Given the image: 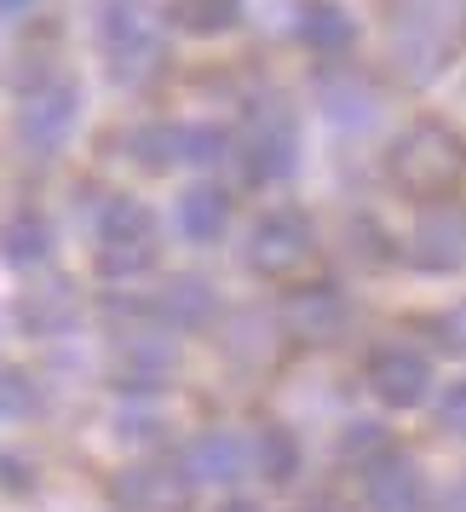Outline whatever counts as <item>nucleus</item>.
Wrapping results in <instances>:
<instances>
[{"label": "nucleus", "instance_id": "1", "mask_svg": "<svg viewBox=\"0 0 466 512\" xmlns=\"http://www.w3.org/2000/svg\"><path fill=\"white\" fill-rule=\"evenodd\" d=\"M150 259H156V219L139 202H110L98 213V265L116 277H133Z\"/></svg>", "mask_w": 466, "mask_h": 512}, {"label": "nucleus", "instance_id": "2", "mask_svg": "<svg viewBox=\"0 0 466 512\" xmlns=\"http://www.w3.org/2000/svg\"><path fill=\"white\" fill-rule=\"evenodd\" d=\"M116 507L121 512H190L196 478L185 461H139L116 478Z\"/></svg>", "mask_w": 466, "mask_h": 512}, {"label": "nucleus", "instance_id": "3", "mask_svg": "<svg viewBox=\"0 0 466 512\" xmlns=\"http://www.w3.org/2000/svg\"><path fill=\"white\" fill-rule=\"evenodd\" d=\"M461 167H466L461 144L449 139V133H438V127H415L409 139L397 144V156H392V173L415 190V196L449 190L455 179H461Z\"/></svg>", "mask_w": 466, "mask_h": 512}, {"label": "nucleus", "instance_id": "4", "mask_svg": "<svg viewBox=\"0 0 466 512\" xmlns=\"http://www.w3.org/2000/svg\"><path fill=\"white\" fill-rule=\"evenodd\" d=\"M311 254H317V242H311V225L300 213H265L254 225V242H248V259L265 277H294L311 265Z\"/></svg>", "mask_w": 466, "mask_h": 512}, {"label": "nucleus", "instance_id": "5", "mask_svg": "<svg viewBox=\"0 0 466 512\" xmlns=\"http://www.w3.org/2000/svg\"><path fill=\"white\" fill-rule=\"evenodd\" d=\"M369 392L380 403H392V409H415L420 397L432 392V369L409 346H380L369 357Z\"/></svg>", "mask_w": 466, "mask_h": 512}, {"label": "nucleus", "instance_id": "6", "mask_svg": "<svg viewBox=\"0 0 466 512\" xmlns=\"http://www.w3.org/2000/svg\"><path fill=\"white\" fill-rule=\"evenodd\" d=\"M363 495L374 512H420L426 507V484L409 455H374L363 466Z\"/></svg>", "mask_w": 466, "mask_h": 512}, {"label": "nucleus", "instance_id": "7", "mask_svg": "<svg viewBox=\"0 0 466 512\" xmlns=\"http://www.w3.org/2000/svg\"><path fill=\"white\" fill-rule=\"evenodd\" d=\"M104 47H110V64L121 75H139L150 58H156V24L144 18L133 0H116L104 12Z\"/></svg>", "mask_w": 466, "mask_h": 512}, {"label": "nucleus", "instance_id": "8", "mask_svg": "<svg viewBox=\"0 0 466 512\" xmlns=\"http://www.w3.org/2000/svg\"><path fill=\"white\" fill-rule=\"evenodd\" d=\"M75 121V93L70 87H41V93L24 98V110H18V127H24V139L35 150H52V144L70 133Z\"/></svg>", "mask_w": 466, "mask_h": 512}, {"label": "nucleus", "instance_id": "9", "mask_svg": "<svg viewBox=\"0 0 466 512\" xmlns=\"http://www.w3.org/2000/svg\"><path fill=\"white\" fill-rule=\"evenodd\" d=\"M167 369H173L167 346H156V340H121V351H116V386L150 392V386H162V380H167Z\"/></svg>", "mask_w": 466, "mask_h": 512}, {"label": "nucleus", "instance_id": "10", "mask_svg": "<svg viewBox=\"0 0 466 512\" xmlns=\"http://www.w3.org/2000/svg\"><path fill=\"white\" fill-rule=\"evenodd\" d=\"M190 466H196L202 478H236V472L248 466V443L236 438V432H202L196 449H190Z\"/></svg>", "mask_w": 466, "mask_h": 512}, {"label": "nucleus", "instance_id": "11", "mask_svg": "<svg viewBox=\"0 0 466 512\" xmlns=\"http://www.w3.org/2000/svg\"><path fill=\"white\" fill-rule=\"evenodd\" d=\"M248 466H259L271 484H288L294 466H300V449H294V438H288L282 426H265V432L248 443Z\"/></svg>", "mask_w": 466, "mask_h": 512}, {"label": "nucleus", "instance_id": "12", "mask_svg": "<svg viewBox=\"0 0 466 512\" xmlns=\"http://www.w3.org/2000/svg\"><path fill=\"white\" fill-rule=\"evenodd\" d=\"M225 213H231L225 190H190L185 202H179V225H185V236L208 242V236L225 231Z\"/></svg>", "mask_w": 466, "mask_h": 512}, {"label": "nucleus", "instance_id": "13", "mask_svg": "<svg viewBox=\"0 0 466 512\" xmlns=\"http://www.w3.org/2000/svg\"><path fill=\"white\" fill-rule=\"evenodd\" d=\"M415 254L426 259V265H461L466 259V225L461 219H426Z\"/></svg>", "mask_w": 466, "mask_h": 512}, {"label": "nucleus", "instance_id": "14", "mask_svg": "<svg viewBox=\"0 0 466 512\" xmlns=\"http://www.w3.org/2000/svg\"><path fill=\"white\" fill-rule=\"evenodd\" d=\"M0 254L12 259V265H35V259H47V219H41V213H18V219H6Z\"/></svg>", "mask_w": 466, "mask_h": 512}, {"label": "nucleus", "instance_id": "15", "mask_svg": "<svg viewBox=\"0 0 466 512\" xmlns=\"http://www.w3.org/2000/svg\"><path fill=\"white\" fill-rule=\"evenodd\" d=\"M18 317H24L29 334H58V328H70V300L58 288H41V294H29L18 305Z\"/></svg>", "mask_w": 466, "mask_h": 512}, {"label": "nucleus", "instance_id": "16", "mask_svg": "<svg viewBox=\"0 0 466 512\" xmlns=\"http://www.w3.org/2000/svg\"><path fill=\"white\" fill-rule=\"evenodd\" d=\"M173 18L208 35V29H225L236 18V0H173Z\"/></svg>", "mask_w": 466, "mask_h": 512}, {"label": "nucleus", "instance_id": "17", "mask_svg": "<svg viewBox=\"0 0 466 512\" xmlns=\"http://www.w3.org/2000/svg\"><path fill=\"white\" fill-rule=\"evenodd\" d=\"M213 305H208V294H202V288H196V282H173V288H167V300H162V317H173V323H202V317H208Z\"/></svg>", "mask_w": 466, "mask_h": 512}, {"label": "nucleus", "instance_id": "18", "mask_svg": "<svg viewBox=\"0 0 466 512\" xmlns=\"http://www.w3.org/2000/svg\"><path fill=\"white\" fill-rule=\"evenodd\" d=\"M35 409V380L24 369H0V420H18Z\"/></svg>", "mask_w": 466, "mask_h": 512}, {"label": "nucleus", "instance_id": "19", "mask_svg": "<svg viewBox=\"0 0 466 512\" xmlns=\"http://www.w3.org/2000/svg\"><path fill=\"white\" fill-rule=\"evenodd\" d=\"M294 323L311 328V334H328V328L340 323V300L334 294H311V300L294 305Z\"/></svg>", "mask_w": 466, "mask_h": 512}, {"label": "nucleus", "instance_id": "20", "mask_svg": "<svg viewBox=\"0 0 466 512\" xmlns=\"http://www.w3.org/2000/svg\"><path fill=\"white\" fill-rule=\"evenodd\" d=\"M438 415H443L449 432H466V380H455V386L438 397Z\"/></svg>", "mask_w": 466, "mask_h": 512}, {"label": "nucleus", "instance_id": "21", "mask_svg": "<svg viewBox=\"0 0 466 512\" xmlns=\"http://www.w3.org/2000/svg\"><path fill=\"white\" fill-rule=\"evenodd\" d=\"M449 346L466 351V311H461V317H449Z\"/></svg>", "mask_w": 466, "mask_h": 512}, {"label": "nucleus", "instance_id": "22", "mask_svg": "<svg viewBox=\"0 0 466 512\" xmlns=\"http://www.w3.org/2000/svg\"><path fill=\"white\" fill-rule=\"evenodd\" d=\"M305 512H351V507H340L334 495H317V501H311V507H305Z\"/></svg>", "mask_w": 466, "mask_h": 512}, {"label": "nucleus", "instance_id": "23", "mask_svg": "<svg viewBox=\"0 0 466 512\" xmlns=\"http://www.w3.org/2000/svg\"><path fill=\"white\" fill-rule=\"evenodd\" d=\"M219 512H259L254 501H231V507H219Z\"/></svg>", "mask_w": 466, "mask_h": 512}]
</instances>
